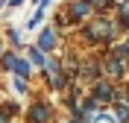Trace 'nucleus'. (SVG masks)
I'll return each mask as SVG.
<instances>
[{"instance_id": "f257e3e1", "label": "nucleus", "mask_w": 129, "mask_h": 123, "mask_svg": "<svg viewBox=\"0 0 129 123\" xmlns=\"http://www.w3.org/2000/svg\"><path fill=\"white\" fill-rule=\"evenodd\" d=\"M82 35H85V41H91V44H109V41H114L120 35V29H117V24H114L112 18L97 15V18H91V24L82 26Z\"/></svg>"}, {"instance_id": "f03ea898", "label": "nucleus", "mask_w": 129, "mask_h": 123, "mask_svg": "<svg viewBox=\"0 0 129 123\" xmlns=\"http://www.w3.org/2000/svg\"><path fill=\"white\" fill-rule=\"evenodd\" d=\"M91 15H94V9H91L88 0H73L71 6H68V15H64V21L76 24V21H88Z\"/></svg>"}, {"instance_id": "7ed1b4c3", "label": "nucleus", "mask_w": 129, "mask_h": 123, "mask_svg": "<svg viewBox=\"0 0 129 123\" xmlns=\"http://www.w3.org/2000/svg\"><path fill=\"white\" fill-rule=\"evenodd\" d=\"M3 65H6L9 70H15L21 79H26V76H29V62H26V59H21L18 53H3Z\"/></svg>"}, {"instance_id": "20e7f679", "label": "nucleus", "mask_w": 129, "mask_h": 123, "mask_svg": "<svg viewBox=\"0 0 129 123\" xmlns=\"http://www.w3.org/2000/svg\"><path fill=\"white\" fill-rule=\"evenodd\" d=\"M126 65H129V62H120V59H114L112 53L106 56V73L112 76V79H123V76H126Z\"/></svg>"}, {"instance_id": "39448f33", "label": "nucleus", "mask_w": 129, "mask_h": 123, "mask_svg": "<svg viewBox=\"0 0 129 123\" xmlns=\"http://www.w3.org/2000/svg\"><path fill=\"white\" fill-rule=\"evenodd\" d=\"M94 100L97 103H109V100H114V85L106 79H97L94 82Z\"/></svg>"}, {"instance_id": "423d86ee", "label": "nucleus", "mask_w": 129, "mask_h": 123, "mask_svg": "<svg viewBox=\"0 0 129 123\" xmlns=\"http://www.w3.org/2000/svg\"><path fill=\"white\" fill-rule=\"evenodd\" d=\"M117 18H114V24L120 32H129V0H117Z\"/></svg>"}, {"instance_id": "0eeeda50", "label": "nucleus", "mask_w": 129, "mask_h": 123, "mask_svg": "<svg viewBox=\"0 0 129 123\" xmlns=\"http://www.w3.org/2000/svg\"><path fill=\"white\" fill-rule=\"evenodd\" d=\"M47 120H50V106H44V103H32L29 123H47Z\"/></svg>"}, {"instance_id": "6e6552de", "label": "nucleus", "mask_w": 129, "mask_h": 123, "mask_svg": "<svg viewBox=\"0 0 129 123\" xmlns=\"http://www.w3.org/2000/svg\"><path fill=\"white\" fill-rule=\"evenodd\" d=\"M35 47L44 50V53H50V50L56 47V35H53V29H41V32H38V41H35Z\"/></svg>"}, {"instance_id": "1a4fd4ad", "label": "nucleus", "mask_w": 129, "mask_h": 123, "mask_svg": "<svg viewBox=\"0 0 129 123\" xmlns=\"http://www.w3.org/2000/svg\"><path fill=\"white\" fill-rule=\"evenodd\" d=\"M26 56H29V62H32V65H38V67H44V65H47V53H44V50H38V47H29V50H26Z\"/></svg>"}, {"instance_id": "9d476101", "label": "nucleus", "mask_w": 129, "mask_h": 123, "mask_svg": "<svg viewBox=\"0 0 129 123\" xmlns=\"http://www.w3.org/2000/svg\"><path fill=\"white\" fill-rule=\"evenodd\" d=\"M112 56L120 59V62H129V44H114V47H112Z\"/></svg>"}, {"instance_id": "9b49d317", "label": "nucleus", "mask_w": 129, "mask_h": 123, "mask_svg": "<svg viewBox=\"0 0 129 123\" xmlns=\"http://www.w3.org/2000/svg\"><path fill=\"white\" fill-rule=\"evenodd\" d=\"M88 3H91V9H94V12H103V9L112 6L114 0H88Z\"/></svg>"}, {"instance_id": "f8f14e48", "label": "nucleus", "mask_w": 129, "mask_h": 123, "mask_svg": "<svg viewBox=\"0 0 129 123\" xmlns=\"http://www.w3.org/2000/svg\"><path fill=\"white\" fill-rule=\"evenodd\" d=\"M41 18H44V6H38V9H35V15L29 18V29H32V26H38V24H41Z\"/></svg>"}, {"instance_id": "ddd939ff", "label": "nucleus", "mask_w": 129, "mask_h": 123, "mask_svg": "<svg viewBox=\"0 0 129 123\" xmlns=\"http://www.w3.org/2000/svg\"><path fill=\"white\" fill-rule=\"evenodd\" d=\"M9 32V41H12V44H21V35H18V29H6Z\"/></svg>"}, {"instance_id": "4468645a", "label": "nucleus", "mask_w": 129, "mask_h": 123, "mask_svg": "<svg viewBox=\"0 0 129 123\" xmlns=\"http://www.w3.org/2000/svg\"><path fill=\"white\" fill-rule=\"evenodd\" d=\"M21 3H24V0H6V6H9V9H15V6H21Z\"/></svg>"}, {"instance_id": "2eb2a0df", "label": "nucleus", "mask_w": 129, "mask_h": 123, "mask_svg": "<svg viewBox=\"0 0 129 123\" xmlns=\"http://www.w3.org/2000/svg\"><path fill=\"white\" fill-rule=\"evenodd\" d=\"M0 50H3V47H0ZM0 56H3V53H0Z\"/></svg>"}, {"instance_id": "dca6fc26", "label": "nucleus", "mask_w": 129, "mask_h": 123, "mask_svg": "<svg viewBox=\"0 0 129 123\" xmlns=\"http://www.w3.org/2000/svg\"><path fill=\"white\" fill-rule=\"evenodd\" d=\"M126 44H129V41H126Z\"/></svg>"}]
</instances>
